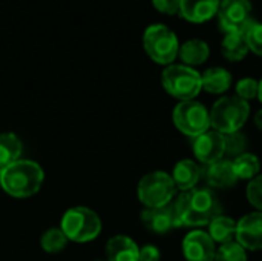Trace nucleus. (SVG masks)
I'll use <instances>...</instances> for the list:
<instances>
[{
  "instance_id": "nucleus-1",
  "label": "nucleus",
  "mask_w": 262,
  "mask_h": 261,
  "mask_svg": "<svg viewBox=\"0 0 262 261\" xmlns=\"http://www.w3.org/2000/svg\"><path fill=\"white\" fill-rule=\"evenodd\" d=\"M173 206L177 228L209 226L213 218L221 215V203L210 188H193L183 192Z\"/></svg>"
},
{
  "instance_id": "nucleus-2",
  "label": "nucleus",
  "mask_w": 262,
  "mask_h": 261,
  "mask_svg": "<svg viewBox=\"0 0 262 261\" xmlns=\"http://www.w3.org/2000/svg\"><path fill=\"white\" fill-rule=\"evenodd\" d=\"M45 172L32 160H17L0 169V186L14 198H28L37 194L43 185Z\"/></svg>"
},
{
  "instance_id": "nucleus-3",
  "label": "nucleus",
  "mask_w": 262,
  "mask_h": 261,
  "mask_svg": "<svg viewBox=\"0 0 262 261\" xmlns=\"http://www.w3.org/2000/svg\"><path fill=\"white\" fill-rule=\"evenodd\" d=\"M210 114V126L221 134H230L241 131L250 115L249 102L238 95L221 97L213 106Z\"/></svg>"
},
{
  "instance_id": "nucleus-4",
  "label": "nucleus",
  "mask_w": 262,
  "mask_h": 261,
  "mask_svg": "<svg viewBox=\"0 0 262 261\" xmlns=\"http://www.w3.org/2000/svg\"><path fill=\"white\" fill-rule=\"evenodd\" d=\"M60 229L74 243H88L95 240L101 232V220L97 212L86 206H75L61 217Z\"/></svg>"
},
{
  "instance_id": "nucleus-5",
  "label": "nucleus",
  "mask_w": 262,
  "mask_h": 261,
  "mask_svg": "<svg viewBox=\"0 0 262 261\" xmlns=\"http://www.w3.org/2000/svg\"><path fill=\"white\" fill-rule=\"evenodd\" d=\"M161 83L166 92L181 102L193 100L203 89L201 74L186 65H169L161 74Z\"/></svg>"
},
{
  "instance_id": "nucleus-6",
  "label": "nucleus",
  "mask_w": 262,
  "mask_h": 261,
  "mask_svg": "<svg viewBox=\"0 0 262 261\" xmlns=\"http://www.w3.org/2000/svg\"><path fill=\"white\" fill-rule=\"evenodd\" d=\"M143 46L147 55L158 65H170L180 51L177 34L166 25H150L143 35Z\"/></svg>"
},
{
  "instance_id": "nucleus-7",
  "label": "nucleus",
  "mask_w": 262,
  "mask_h": 261,
  "mask_svg": "<svg viewBox=\"0 0 262 261\" xmlns=\"http://www.w3.org/2000/svg\"><path fill=\"white\" fill-rule=\"evenodd\" d=\"M138 198L146 208L169 206L177 194V186L172 177L163 171L146 174L138 183Z\"/></svg>"
},
{
  "instance_id": "nucleus-8",
  "label": "nucleus",
  "mask_w": 262,
  "mask_h": 261,
  "mask_svg": "<svg viewBox=\"0 0 262 261\" xmlns=\"http://www.w3.org/2000/svg\"><path fill=\"white\" fill-rule=\"evenodd\" d=\"M173 123L178 131L187 137L196 138L210 128V114L207 108L196 100L180 102L173 109Z\"/></svg>"
},
{
  "instance_id": "nucleus-9",
  "label": "nucleus",
  "mask_w": 262,
  "mask_h": 261,
  "mask_svg": "<svg viewBox=\"0 0 262 261\" xmlns=\"http://www.w3.org/2000/svg\"><path fill=\"white\" fill-rule=\"evenodd\" d=\"M250 0H221L218 8L220 25L226 34L239 32L246 34L247 29L256 22L252 15Z\"/></svg>"
},
{
  "instance_id": "nucleus-10",
  "label": "nucleus",
  "mask_w": 262,
  "mask_h": 261,
  "mask_svg": "<svg viewBox=\"0 0 262 261\" xmlns=\"http://www.w3.org/2000/svg\"><path fill=\"white\" fill-rule=\"evenodd\" d=\"M193 154L204 166L224 158L226 138L218 131H207L193 140Z\"/></svg>"
},
{
  "instance_id": "nucleus-11",
  "label": "nucleus",
  "mask_w": 262,
  "mask_h": 261,
  "mask_svg": "<svg viewBox=\"0 0 262 261\" xmlns=\"http://www.w3.org/2000/svg\"><path fill=\"white\" fill-rule=\"evenodd\" d=\"M183 254L187 261H215V242L204 231H192L183 240Z\"/></svg>"
},
{
  "instance_id": "nucleus-12",
  "label": "nucleus",
  "mask_w": 262,
  "mask_h": 261,
  "mask_svg": "<svg viewBox=\"0 0 262 261\" xmlns=\"http://www.w3.org/2000/svg\"><path fill=\"white\" fill-rule=\"evenodd\" d=\"M236 243L249 251L262 249V212H252L236 223Z\"/></svg>"
},
{
  "instance_id": "nucleus-13",
  "label": "nucleus",
  "mask_w": 262,
  "mask_h": 261,
  "mask_svg": "<svg viewBox=\"0 0 262 261\" xmlns=\"http://www.w3.org/2000/svg\"><path fill=\"white\" fill-rule=\"evenodd\" d=\"M201 175L204 177L210 189H229L233 188L238 182L233 163L229 158H221L215 163L206 165L201 171Z\"/></svg>"
},
{
  "instance_id": "nucleus-14",
  "label": "nucleus",
  "mask_w": 262,
  "mask_h": 261,
  "mask_svg": "<svg viewBox=\"0 0 262 261\" xmlns=\"http://www.w3.org/2000/svg\"><path fill=\"white\" fill-rule=\"evenodd\" d=\"M221 0H180V15L192 23H203L218 14Z\"/></svg>"
},
{
  "instance_id": "nucleus-15",
  "label": "nucleus",
  "mask_w": 262,
  "mask_h": 261,
  "mask_svg": "<svg viewBox=\"0 0 262 261\" xmlns=\"http://www.w3.org/2000/svg\"><path fill=\"white\" fill-rule=\"evenodd\" d=\"M141 220L144 226L155 234H167L177 228L172 203L163 208H146L141 214Z\"/></svg>"
},
{
  "instance_id": "nucleus-16",
  "label": "nucleus",
  "mask_w": 262,
  "mask_h": 261,
  "mask_svg": "<svg viewBox=\"0 0 262 261\" xmlns=\"http://www.w3.org/2000/svg\"><path fill=\"white\" fill-rule=\"evenodd\" d=\"M140 248L126 235H115L106 245L107 261H138Z\"/></svg>"
},
{
  "instance_id": "nucleus-17",
  "label": "nucleus",
  "mask_w": 262,
  "mask_h": 261,
  "mask_svg": "<svg viewBox=\"0 0 262 261\" xmlns=\"http://www.w3.org/2000/svg\"><path fill=\"white\" fill-rule=\"evenodd\" d=\"M172 180L177 186V189L186 192V191H190L193 188H196L200 178H201V168L192 162V160H180L175 168H173V172H172Z\"/></svg>"
},
{
  "instance_id": "nucleus-18",
  "label": "nucleus",
  "mask_w": 262,
  "mask_h": 261,
  "mask_svg": "<svg viewBox=\"0 0 262 261\" xmlns=\"http://www.w3.org/2000/svg\"><path fill=\"white\" fill-rule=\"evenodd\" d=\"M181 60L186 63V66H198V65H203L207 58H209V54H210V49H209V45L203 40H198V38H192V40H187L186 43H183L180 46V51H178Z\"/></svg>"
},
{
  "instance_id": "nucleus-19",
  "label": "nucleus",
  "mask_w": 262,
  "mask_h": 261,
  "mask_svg": "<svg viewBox=\"0 0 262 261\" xmlns=\"http://www.w3.org/2000/svg\"><path fill=\"white\" fill-rule=\"evenodd\" d=\"M203 89L210 94H223L232 85V74L224 68H209L201 75Z\"/></svg>"
},
{
  "instance_id": "nucleus-20",
  "label": "nucleus",
  "mask_w": 262,
  "mask_h": 261,
  "mask_svg": "<svg viewBox=\"0 0 262 261\" xmlns=\"http://www.w3.org/2000/svg\"><path fill=\"white\" fill-rule=\"evenodd\" d=\"M23 145L14 132L0 134V169L20 160Z\"/></svg>"
},
{
  "instance_id": "nucleus-21",
  "label": "nucleus",
  "mask_w": 262,
  "mask_h": 261,
  "mask_svg": "<svg viewBox=\"0 0 262 261\" xmlns=\"http://www.w3.org/2000/svg\"><path fill=\"white\" fill-rule=\"evenodd\" d=\"M221 51H223V55L230 62L243 60L250 51L247 40H246V34H239V32L226 34L221 43Z\"/></svg>"
},
{
  "instance_id": "nucleus-22",
  "label": "nucleus",
  "mask_w": 262,
  "mask_h": 261,
  "mask_svg": "<svg viewBox=\"0 0 262 261\" xmlns=\"http://www.w3.org/2000/svg\"><path fill=\"white\" fill-rule=\"evenodd\" d=\"M209 235L215 243L226 245L233 242L236 235V222L226 215H218L209 225Z\"/></svg>"
},
{
  "instance_id": "nucleus-23",
  "label": "nucleus",
  "mask_w": 262,
  "mask_h": 261,
  "mask_svg": "<svg viewBox=\"0 0 262 261\" xmlns=\"http://www.w3.org/2000/svg\"><path fill=\"white\" fill-rule=\"evenodd\" d=\"M232 163L238 180H253L261 171V162L255 154L244 152L235 160H232Z\"/></svg>"
},
{
  "instance_id": "nucleus-24",
  "label": "nucleus",
  "mask_w": 262,
  "mask_h": 261,
  "mask_svg": "<svg viewBox=\"0 0 262 261\" xmlns=\"http://www.w3.org/2000/svg\"><path fill=\"white\" fill-rule=\"evenodd\" d=\"M68 243H69V240L60 228L48 229L40 238L41 249L48 254H58V252L64 251Z\"/></svg>"
},
{
  "instance_id": "nucleus-25",
  "label": "nucleus",
  "mask_w": 262,
  "mask_h": 261,
  "mask_svg": "<svg viewBox=\"0 0 262 261\" xmlns=\"http://www.w3.org/2000/svg\"><path fill=\"white\" fill-rule=\"evenodd\" d=\"M226 138V154L229 158H236L241 154L246 152L247 149V135L241 131L236 132H230V134H224Z\"/></svg>"
},
{
  "instance_id": "nucleus-26",
  "label": "nucleus",
  "mask_w": 262,
  "mask_h": 261,
  "mask_svg": "<svg viewBox=\"0 0 262 261\" xmlns=\"http://www.w3.org/2000/svg\"><path fill=\"white\" fill-rule=\"evenodd\" d=\"M215 261H247V254L239 243L230 242L216 249Z\"/></svg>"
},
{
  "instance_id": "nucleus-27",
  "label": "nucleus",
  "mask_w": 262,
  "mask_h": 261,
  "mask_svg": "<svg viewBox=\"0 0 262 261\" xmlns=\"http://www.w3.org/2000/svg\"><path fill=\"white\" fill-rule=\"evenodd\" d=\"M258 88H259V82H256L255 78H250V77L241 78L236 83V95L246 102L252 100L258 97Z\"/></svg>"
},
{
  "instance_id": "nucleus-28",
  "label": "nucleus",
  "mask_w": 262,
  "mask_h": 261,
  "mask_svg": "<svg viewBox=\"0 0 262 261\" xmlns=\"http://www.w3.org/2000/svg\"><path fill=\"white\" fill-rule=\"evenodd\" d=\"M246 40L249 45V49L253 51L256 55L262 57V23L255 22L246 32Z\"/></svg>"
},
{
  "instance_id": "nucleus-29",
  "label": "nucleus",
  "mask_w": 262,
  "mask_h": 261,
  "mask_svg": "<svg viewBox=\"0 0 262 261\" xmlns=\"http://www.w3.org/2000/svg\"><path fill=\"white\" fill-rule=\"evenodd\" d=\"M247 200L253 208L262 211V175L255 177L247 185Z\"/></svg>"
},
{
  "instance_id": "nucleus-30",
  "label": "nucleus",
  "mask_w": 262,
  "mask_h": 261,
  "mask_svg": "<svg viewBox=\"0 0 262 261\" xmlns=\"http://www.w3.org/2000/svg\"><path fill=\"white\" fill-rule=\"evenodd\" d=\"M152 3L157 11L167 15H173L180 12V0H152Z\"/></svg>"
},
{
  "instance_id": "nucleus-31",
  "label": "nucleus",
  "mask_w": 262,
  "mask_h": 261,
  "mask_svg": "<svg viewBox=\"0 0 262 261\" xmlns=\"http://www.w3.org/2000/svg\"><path fill=\"white\" fill-rule=\"evenodd\" d=\"M161 254L157 246L154 245H146L140 249V257L138 261H160Z\"/></svg>"
},
{
  "instance_id": "nucleus-32",
  "label": "nucleus",
  "mask_w": 262,
  "mask_h": 261,
  "mask_svg": "<svg viewBox=\"0 0 262 261\" xmlns=\"http://www.w3.org/2000/svg\"><path fill=\"white\" fill-rule=\"evenodd\" d=\"M255 125L258 126V129L262 131V109H259L256 114H255Z\"/></svg>"
},
{
  "instance_id": "nucleus-33",
  "label": "nucleus",
  "mask_w": 262,
  "mask_h": 261,
  "mask_svg": "<svg viewBox=\"0 0 262 261\" xmlns=\"http://www.w3.org/2000/svg\"><path fill=\"white\" fill-rule=\"evenodd\" d=\"M258 98H259V102L262 103V80L259 82V88H258Z\"/></svg>"
}]
</instances>
